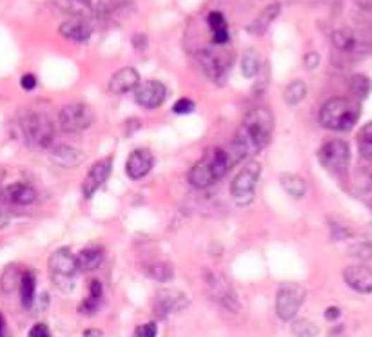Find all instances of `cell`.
<instances>
[{"label":"cell","instance_id":"15","mask_svg":"<svg viewBox=\"0 0 372 337\" xmlns=\"http://www.w3.org/2000/svg\"><path fill=\"white\" fill-rule=\"evenodd\" d=\"M113 168V157H107L104 160H98L91 165L88 176H85L84 183H82V194L85 200H91L98 189L107 181Z\"/></svg>","mask_w":372,"mask_h":337},{"label":"cell","instance_id":"35","mask_svg":"<svg viewBox=\"0 0 372 337\" xmlns=\"http://www.w3.org/2000/svg\"><path fill=\"white\" fill-rule=\"evenodd\" d=\"M193 111H195V102L191 100V98L184 97V98H178V100L174 102L173 113L178 114V116H184V114H191Z\"/></svg>","mask_w":372,"mask_h":337},{"label":"cell","instance_id":"11","mask_svg":"<svg viewBox=\"0 0 372 337\" xmlns=\"http://www.w3.org/2000/svg\"><path fill=\"white\" fill-rule=\"evenodd\" d=\"M95 114L88 104H68L59 114V122L66 133H82L93 125Z\"/></svg>","mask_w":372,"mask_h":337},{"label":"cell","instance_id":"8","mask_svg":"<svg viewBox=\"0 0 372 337\" xmlns=\"http://www.w3.org/2000/svg\"><path fill=\"white\" fill-rule=\"evenodd\" d=\"M198 62L203 73L209 76V80L215 84H224L227 80V73L233 66V55H229L218 47H208L198 53Z\"/></svg>","mask_w":372,"mask_h":337},{"label":"cell","instance_id":"12","mask_svg":"<svg viewBox=\"0 0 372 337\" xmlns=\"http://www.w3.org/2000/svg\"><path fill=\"white\" fill-rule=\"evenodd\" d=\"M56 8L78 18H97L106 13V0H53Z\"/></svg>","mask_w":372,"mask_h":337},{"label":"cell","instance_id":"20","mask_svg":"<svg viewBox=\"0 0 372 337\" xmlns=\"http://www.w3.org/2000/svg\"><path fill=\"white\" fill-rule=\"evenodd\" d=\"M189 183L195 187V189H209L212 183H216L215 173H212L211 165H209L205 157L200 161H196V164L193 165V168L189 171Z\"/></svg>","mask_w":372,"mask_h":337},{"label":"cell","instance_id":"30","mask_svg":"<svg viewBox=\"0 0 372 337\" xmlns=\"http://www.w3.org/2000/svg\"><path fill=\"white\" fill-rule=\"evenodd\" d=\"M307 97V84L304 80H294L285 87L284 100L287 106H298Z\"/></svg>","mask_w":372,"mask_h":337},{"label":"cell","instance_id":"1","mask_svg":"<svg viewBox=\"0 0 372 337\" xmlns=\"http://www.w3.org/2000/svg\"><path fill=\"white\" fill-rule=\"evenodd\" d=\"M272 131H275V118H272L271 111L265 107H256L247 113L231 145L240 160L254 157L267 147Z\"/></svg>","mask_w":372,"mask_h":337},{"label":"cell","instance_id":"18","mask_svg":"<svg viewBox=\"0 0 372 337\" xmlns=\"http://www.w3.org/2000/svg\"><path fill=\"white\" fill-rule=\"evenodd\" d=\"M140 84V75L135 68H122L109 80V91L113 94H127L135 91Z\"/></svg>","mask_w":372,"mask_h":337},{"label":"cell","instance_id":"34","mask_svg":"<svg viewBox=\"0 0 372 337\" xmlns=\"http://www.w3.org/2000/svg\"><path fill=\"white\" fill-rule=\"evenodd\" d=\"M292 333L296 337H316L320 333V326L311 319H298L292 323Z\"/></svg>","mask_w":372,"mask_h":337},{"label":"cell","instance_id":"32","mask_svg":"<svg viewBox=\"0 0 372 337\" xmlns=\"http://www.w3.org/2000/svg\"><path fill=\"white\" fill-rule=\"evenodd\" d=\"M145 270H148L149 278L155 279V281L167 283L174 278L173 265H171V263H167V262L151 263V265H148V269Z\"/></svg>","mask_w":372,"mask_h":337},{"label":"cell","instance_id":"40","mask_svg":"<svg viewBox=\"0 0 372 337\" xmlns=\"http://www.w3.org/2000/svg\"><path fill=\"white\" fill-rule=\"evenodd\" d=\"M304 66L309 71H313V69H316L318 66H320V55H318L316 51H311V53H307V55L304 56Z\"/></svg>","mask_w":372,"mask_h":337},{"label":"cell","instance_id":"9","mask_svg":"<svg viewBox=\"0 0 372 337\" xmlns=\"http://www.w3.org/2000/svg\"><path fill=\"white\" fill-rule=\"evenodd\" d=\"M307 292L300 283H284L276 294V314L282 321H291L305 303Z\"/></svg>","mask_w":372,"mask_h":337},{"label":"cell","instance_id":"7","mask_svg":"<svg viewBox=\"0 0 372 337\" xmlns=\"http://www.w3.org/2000/svg\"><path fill=\"white\" fill-rule=\"evenodd\" d=\"M78 270H80L78 269V259H76L75 254L69 249H66V247L51 254L49 272L59 287L66 288V290L73 288V278H75Z\"/></svg>","mask_w":372,"mask_h":337},{"label":"cell","instance_id":"31","mask_svg":"<svg viewBox=\"0 0 372 337\" xmlns=\"http://www.w3.org/2000/svg\"><path fill=\"white\" fill-rule=\"evenodd\" d=\"M349 89H351V94L356 100H365L368 97L372 89V82L368 76L365 75H352L351 80H349Z\"/></svg>","mask_w":372,"mask_h":337},{"label":"cell","instance_id":"2","mask_svg":"<svg viewBox=\"0 0 372 337\" xmlns=\"http://www.w3.org/2000/svg\"><path fill=\"white\" fill-rule=\"evenodd\" d=\"M360 118V100L356 98H330L320 109V123L329 131H351Z\"/></svg>","mask_w":372,"mask_h":337},{"label":"cell","instance_id":"6","mask_svg":"<svg viewBox=\"0 0 372 337\" xmlns=\"http://www.w3.org/2000/svg\"><path fill=\"white\" fill-rule=\"evenodd\" d=\"M318 160L332 174H343L349 168L351 161V149L347 142L340 138L327 140L318 151Z\"/></svg>","mask_w":372,"mask_h":337},{"label":"cell","instance_id":"36","mask_svg":"<svg viewBox=\"0 0 372 337\" xmlns=\"http://www.w3.org/2000/svg\"><path fill=\"white\" fill-rule=\"evenodd\" d=\"M349 252H351L354 257H358V259H371L372 243H368V241H364V243H356V245H352L351 249H349Z\"/></svg>","mask_w":372,"mask_h":337},{"label":"cell","instance_id":"13","mask_svg":"<svg viewBox=\"0 0 372 337\" xmlns=\"http://www.w3.org/2000/svg\"><path fill=\"white\" fill-rule=\"evenodd\" d=\"M189 307V300L187 295L180 290H171V288H162L158 290L157 298H155V314L160 319L169 317L171 314L182 312L184 308Z\"/></svg>","mask_w":372,"mask_h":337},{"label":"cell","instance_id":"44","mask_svg":"<svg viewBox=\"0 0 372 337\" xmlns=\"http://www.w3.org/2000/svg\"><path fill=\"white\" fill-rule=\"evenodd\" d=\"M133 44H135V47L138 51L145 49V46H148V37H145V35H135V40H133Z\"/></svg>","mask_w":372,"mask_h":337},{"label":"cell","instance_id":"45","mask_svg":"<svg viewBox=\"0 0 372 337\" xmlns=\"http://www.w3.org/2000/svg\"><path fill=\"white\" fill-rule=\"evenodd\" d=\"M340 314H342V312H340L338 307H329L325 310V319L327 321H336L340 317Z\"/></svg>","mask_w":372,"mask_h":337},{"label":"cell","instance_id":"16","mask_svg":"<svg viewBox=\"0 0 372 337\" xmlns=\"http://www.w3.org/2000/svg\"><path fill=\"white\" fill-rule=\"evenodd\" d=\"M155 158L148 149H135L126 161V174L131 180H142L152 168Z\"/></svg>","mask_w":372,"mask_h":337},{"label":"cell","instance_id":"46","mask_svg":"<svg viewBox=\"0 0 372 337\" xmlns=\"http://www.w3.org/2000/svg\"><path fill=\"white\" fill-rule=\"evenodd\" d=\"M84 337H102V332H98V330L95 329H89L84 332Z\"/></svg>","mask_w":372,"mask_h":337},{"label":"cell","instance_id":"3","mask_svg":"<svg viewBox=\"0 0 372 337\" xmlns=\"http://www.w3.org/2000/svg\"><path fill=\"white\" fill-rule=\"evenodd\" d=\"M20 125L25 142H28L31 147L47 149L53 144L55 127H53V122L47 118L46 114L33 113V111H31V113H25Z\"/></svg>","mask_w":372,"mask_h":337},{"label":"cell","instance_id":"33","mask_svg":"<svg viewBox=\"0 0 372 337\" xmlns=\"http://www.w3.org/2000/svg\"><path fill=\"white\" fill-rule=\"evenodd\" d=\"M358 149L365 160L372 161V122L361 127V131L358 133Z\"/></svg>","mask_w":372,"mask_h":337},{"label":"cell","instance_id":"48","mask_svg":"<svg viewBox=\"0 0 372 337\" xmlns=\"http://www.w3.org/2000/svg\"><path fill=\"white\" fill-rule=\"evenodd\" d=\"M6 336V321L4 317H2V314H0V337Z\"/></svg>","mask_w":372,"mask_h":337},{"label":"cell","instance_id":"22","mask_svg":"<svg viewBox=\"0 0 372 337\" xmlns=\"http://www.w3.org/2000/svg\"><path fill=\"white\" fill-rule=\"evenodd\" d=\"M4 198L15 205H31L37 200V190L28 183H13L6 187Z\"/></svg>","mask_w":372,"mask_h":337},{"label":"cell","instance_id":"5","mask_svg":"<svg viewBox=\"0 0 372 337\" xmlns=\"http://www.w3.org/2000/svg\"><path fill=\"white\" fill-rule=\"evenodd\" d=\"M262 176V165L258 161H249L231 183V196L238 205H249L254 198V190Z\"/></svg>","mask_w":372,"mask_h":337},{"label":"cell","instance_id":"41","mask_svg":"<svg viewBox=\"0 0 372 337\" xmlns=\"http://www.w3.org/2000/svg\"><path fill=\"white\" fill-rule=\"evenodd\" d=\"M30 337H51V332L44 323H38L30 330Z\"/></svg>","mask_w":372,"mask_h":337},{"label":"cell","instance_id":"37","mask_svg":"<svg viewBox=\"0 0 372 337\" xmlns=\"http://www.w3.org/2000/svg\"><path fill=\"white\" fill-rule=\"evenodd\" d=\"M256 76H258V80H256V85H254L253 91L254 94H263L265 93L267 85H269V80H271V78H269V66L265 63Z\"/></svg>","mask_w":372,"mask_h":337},{"label":"cell","instance_id":"26","mask_svg":"<svg viewBox=\"0 0 372 337\" xmlns=\"http://www.w3.org/2000/svg\"><path fill=\"white\" fill-rule=\"evenodd\" d=\"M76 259H78V269L80 270H95L104 262V250H102V247H88V249L80 250Z\"/></svg>","mask_w":372,"mask_h":337},{"label":"cell","instance_id":"25","mask_svg":"<svg viewBox=\"0 0 372 337\" xmlns=\"http://www.w3.org/2000/svg\"><path fill=\"white\" fill-rule=\"evenodd\" d=\"M280 185H282V189L294 200H301L305 196V192H307V181L301 176H298V174H282V176H280Z\"/></svg>","mask_w":372,"mask_h":337},{"label":"cell","instance_id":"27","mask_svg":"<svg viewBox=\"0 0 372 337\" xmlns=\"http://www.w3.org/2000/svg\"><path fill=\"white\" fill-rule=\"evenodd\" d=\"M35 292H37V276H35L31 270H28V272H24V274H22V278H20L22 307L24 308L33 307Z\"/></svg>","mask_w":372,"mask_h":337},{"label":"cell","instance_id":"10","mask_svg":"<svg viewBox=\"0 0 372 337\" xmlns=\"http://www.w3.org/2000/svg\"><path fill=\"white\" fill-rule=\"evenodd\" d=\"M203 281H205V288H208V294L215 303L222 305L227 310H233L238 312L240 303H238V295L234 292V288L231 287V283L224 278L218 272H212V270H205L203 272Z\"/></svg>","mask_w":372,"mask_h":337},{"label":"cell","instance_id":"29","mask_svg":"<svg viewBox=\"0 0 372 337\" xmlns=\"http://www.w3.org/2000/svg\"><path fill=\"white\" fill-rule=\"evenodd\" d=\"M262 69V60H260L258 51L256 49H247L241 55V75L246 78H254Z\"/></svg>","mask_w":372,"mask_h":337},{"label":"cell","instance_id":"24","mask_svg":"<svg viewBox=\"0 0 372 337\" xmlns=\"http://www.w3.org/2000/svg\"><path fill=\"white\" fill-rule=\"evenodd\" d=\"M280 15V4L276 2V4H271L267 6L265 9H263L262 13H260L258 17L254 18L253 22H251V25L247 27V31L253 35H263L267 30H269V25L275 22V18Z\"/></svg>","mask_w":372,"mask_h":337},{"label":"cell","instance_id":"4","mask_svg":"<svg viewBox=\"0 0 372 337\" xmlns=\"http://www.w3.org/2000/svg\"><path fill=\"white\" fill-rule=\"evenodd\" d=\"M330 40L332 46L343 55L364 56L372 51V33L365 30H352V27L336 30Z\"/></svg>","mask_w":372,"mask_h":337},{"label":"cell","instance_id":"19","mask_svg":"<svg viewBox=\"0 0 372 337\" xmlns=\"http://www.w3.org/2000/svg\"><path fill=\"white\" fill-rule=\"evenodd\" d=\"M60 35L68 40H73V42H88L91 35H93V27L89 24L85 18H71V20L62 22L60 25Z\"/></svg>","mask_w":372,"mask_h":337},{"label":"cell","instance_id":"28","mask_svg":"<svg viewBox=\"0 0 372 337\" xmlns=\"http://www.w3.org/2000/svg\"><path fill=\"white\" fill-rule=\"evenodd\" d=\"M102 301V283L98 279H93L89 283V295L88 300H84V303L80 305L82 314H95L100 308Z\"/></svg>","mask_w":372,"mask_h":337},{"label":"cell","instance_id":"39","mask_svg":"<svg viewBox=\"0 0 372 337\" xmlns=\"http://www.w3.org/2000/svg\"><path fill=\"white\" fill-rule=\"evenodd\" d=\"M330 234H332L335 240H345V238L352 236V231H349L347 227H340V225L332 223L330 225Z\"/></svg>","mask_w":372,"mask_h":337},{"label":"cell","instance_id":"47","mask_svg":"<svg viewBox=\"0 0 372 337\" xmlns=\"http://www.w3.org/2000/svg\"><path fill=\"white\" fill-rule=\"evenodd\" d=\"M9 223V218H8V214H4V212L0 211V228L2 227H6V225Z\"/></svg>","mask_w":372,"mask_h":337},{"label":"cell","instance_id":"17","mask_svg":"<svg viewBox=\"0 0 372 337\" xmlns=\"http://www.w3.org/2000/svg\"><path fill=\"white\" fill-rule=\"evenodd\" d=\"M343 281L360 294H372V270L364 265H351L343 270Z\"/></svg>","mask_w":372,"mask_h":337},{"label":"cell","instance_id":"42","mask_svg":"<svg viewBox=\"0 0 372 337\" xmlns=\"http://www.w3.org/2000/svg\"><path fill=\"white\" fill-rule=\"evenodd\" d=\"M20 85H22V89H25V91H33V89L37 87V76H35V75H24V76H22Z\"/></svg>","mask_w":372,"mask_h":337},{"label":"cell","instance_id":"14","mask_svg":"<svg viewBox=\"0 0 372 337\" xmlns=\"http://www.w3.org/2000/svg\"><path fill=\"white\" fill-rule=\"evenodd\" d=\"M167 89L160 80L140 82L135 89V102L144 109H157L165 102Z\"/></svg>","mask_w":372,"mask_h":337},{"label":"cell","instance_id":"23","mask_svg":"<svg viewBox=\"0 0 372 337\" xmlns=\"http://www.w3.org/2000/svg\"><path fill=\"white\" fill-rule=\"evenodd\" d=\"M208 25H209V30H211L212 42H215L216 46H225V44L229 42L231 35H229L227 20H225V17L220 11L209 13Z\"/></svg>","mask_w":372,"mask_h":337},{"label":"cell","instance_id":"21","mask_svg":"<svg viewBox=\"0 0 372 337\" xmlns=\"http://www.w3.org/2000/svg\"><path fill=\"white\" fill-rule=\"evenodd\" d=\"M82 160H84V152L71 145H59L51 152V161L64 168L76 167L82 164Z\"/></svg>","mask_w":372,"mask_h":337},{"label":"cell","instance_id":"38","mask_svg":"<svg viewBox=\"0 0 372 337\" xmlns=\"http://www.w3.org/2000/svg\"><path fill=\"white\" fill-rule=\"evenodd\" d=\"M158 333V326L155 321H151V323H145V325L138 326L135 332L136 337H157Z\"/></svg>","mask_w":372,"mask_h":337},{"label":"cell","instance_id":"43","mask_svg":"<svg viewBox=\"0 0 372 337\" xmlns=\"http://www.w3.org/2000/svg\"><path fill=\"white\" fill-rule=\"evenodd\" d=\"M127 131H126V135L127 136H131V135H135L136 131H138L140 127H142V123H140V120H136V118H131V120H127Z\"/></svg>","mask_w":372,"mask_h":337},{"label":"cell","instance_id":"49","mask_svg":"<svg viewBox=\"0 0 372 337\" xmlns=\"http://www.w3.org/2000/svg\"><path fill=\"white\" fill-rule=\"evenodd\" d=\"M361 8H372V0H356Z\"/></svg>","mask_w":372,"mask_h":337}]
</instances>
